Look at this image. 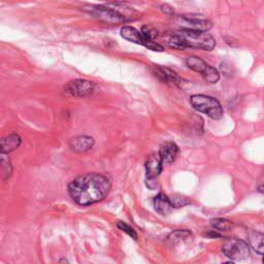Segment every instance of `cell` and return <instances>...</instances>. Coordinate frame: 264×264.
<instances>
[{
	"instance_id": "1",
	"label": "cell",
	"mask_w": 264,
	"mask_h": 264,
	"mask_svg": "<svg viewBox=\"0 0 264 264\" xmlns=\"http://www.w3.org/2000/svg\"><path fill=\"white\" fill-rule=\"evenodd\" d=\"M112 183L110 179L98 173L85 174L77 177L68 184L70 198L77 204L86 206L103 200L110 193Z\"/></svg>"
},
{
	"instance_id": "2",
	"label": "cell",
	"mask_w": 264,
	"mask_h": 264,
	"mask_svg": "<svg viewBox=\"0 0 264 264\" xmlns=\"http://www.w3.org/2000/svg\"><path fill=\"white\" fill-rule=\"evenodd\" d=\"M177 33L182 37L187 47H193V49H200L203 51H212L216 45L215 38L207 32L182 29Z\"/></svg>"
},
{
	"instance_id": "3",
	"label": "cell",
	"mask_w": 264,
	"mask_h": 264,
	"mask_svg": "<svg viewBox=\"0 0 264 264\" xmlns=\"http://www.w3.org/2000/svg\"><path fill=\"white\" fill-rule=\"evenodd\" d=\"M190 102L196 111L205 114L212 119L219 120L223 117V109L220 102L207 95H192Z\"/></svg>"
},
{
	"instance_id": "4",
	"label": "cell",
	"mask_w": 264,
	"mask_h": 264,
	"mask_svg": "<svg viewBox=\"0 0 264 264\" xmlns=\"http://www.w3.org/2000/svg\"><path fill=\"white\" fill-rule=\"evenodd\" d=\"M186 64L190 69L200 74L207 83L215 84V83H217L220 79L219 71L215 67L208 65L205 61H203L202 59H200L198 57H195V56L188 57L186 59Z\"/></svg>"
},
{
	"instance_id": "5",
	"label": "cell",
	"mask_w": 264,
	"mask_h": 264,
	"mask_svg": "<svg viewBox=\"0 0 264 264\" xmlns=\"http://www.w3.org/2000/svg\"><path fill=\"white\" fill-rule=\"evenodd\" d=\"M222 251L229 259L242 261L249 257L250 248L248 244L238 238H228L222 246Z\"/></svg>"
},
{
	"instance_id": "6",
	"label": "cell",
	"mask_w": 264,
	"mask_h": 264,
	"mask_svg": "<svg viewBox=\"0 0 264 264\" xmlns=\"http://www.w3.org/2000/svg\"><path fill=\"white\" fill-rule=\"evenodd\" d=\"M85 11L96 19L110 24H120L128 21V19L120 12L103 6H88Z\"/></svg>"
},
{
	"instance_id": "7",
	"label": "cell",
	"mask_w": 264,
	"mask_h": 264,
	"mask_svg": "<svg viewBox=\"0 0 264 264\" xmlns=\"http://www.w3.org/2000/svg\"><path fill=\"white\" fill-rule=\"evenodd\" d=\"M94 90L95 84L93 82L81 79L71 81L64 87L65 93L70 96H75V97H85V96L92 94Z\"/></svg>"
},
{
	"instance_id": "8",
	"label": "cell",
	"mask_w": 264,
	"mask_h": 264,
	"mask_svg": "<svg viewBox=\"0 0 264 264\" xmlns=\"http://www.w3.org/2000/svg\"><path fill=\"white\" fill-rule=\"evenodd\" d=\"M178 23L182 26L183 29L191 31L206 32L212 28V23L208 20L196 17L183 16L179 18Z\"/></svg>"
},
{
	"instance_id": "9",
	"label": "cell",
	"mask_w": 264,
	"mask_h": 264,
	"mask_svg": "<svg viewBox=\"0 0 264 264\" xmlns=\"http://www.w3.org/2000/svg\"><path fill=\"white\" fill-rule=\"evenodd\" d=\"M153 74L163 83L172 86H180L182 79L173 69L164 66H155Z\"/></svg>"
},
{
	"instance_id": "10",
	"label": "cell",
	"mask_w": 264,
	"mask_h": 264,
	"mask_svg": "<svg viewBox=\"0 0 264 264\" xmlns=\"http://www.w3.org/2000/svg\"><path fill=\"white\" fill-rule=\"evenodd\" d=\"M94 138L87 135H80L71 138L69 141V148L76 153H84L91 150L94 146Z\"/></svg>"
},
{
	"instance_id": "11",
	"label": "cell",
	"mask_w": 264,
	"mask_h": 264,
	"mask_svg": "<svg viewBox=\"0 0 264 264\" xmlns=\"http://www.w3.org/2000/svg\"><path fill=\"white\" fill-rule=\"evenodd\" d=\"M162 159L159 153L152 154L146 162L147 179H157L162 172Z\"/></svg>"
},
{
	"instance_id": "12",
	"label": "cell",
	"mask_w": 264,
	"mask_h": 264,
	"mask_svg": "<svg viewBox=\"0 0 264 264\" xmlns=\"http://www.w3.org/2000/svg\"><path fill=\"white\" fill-rule=\"evenodd\" d=\"M179 154V148L175 142H165L159 151V155L162 159L163 164L173 163Z\"/></svg>"
},
{
	"instance_id": "13",
	"label": "cell",
	"mask_w": 264,
	"mask_h": 264,
	"mask_svg": "<svg viewBox=\"0 0 264 264\" xmlns=\"http://www.w3.org/2000/svg\"><path fill=\"white\" fill-rule=\"evenodd\" d=\"M22 142V139L18 133H12L2 139L0 150L3 154H9L17 150Z\"/></svg>"
},
{
	"instance_id": "14",
	"label": "cell",
	"mask_w": 264,
	"mask_h": 264,
	"mask_svg": "<svg viewBox=\"0 0 264 264\" xmlns=\"http://www.w3.org/2000/svg\"><path fill=\"white\" fill-rule=\"evenodd\" d=\"M121 35L123 38L134 42L136 44H140V45H145L147 44L148 40L143 37V35L141 34V32H139L137 29H135L134 27H130V26H124L121 29Z\"/></svg>"
},
{
	"instance_id": "15",
	"label": "cell",
	"mask_w": 264,
	"mask_h": 264,
	"mask_svg": "<svg viewBox=\"0 0 264 264\" xmlns=\"http://www.w3.org/2000/svg\"><path fill=\"white\" fill-rule=\"evenodd\" d=\"M154 206L157 213H159L162 216H166L172 213L174 206L172 204L171 198L167 197L163 193H159L155 198H154Z\"/></svg>"
},
{
	"instance_id": "16",
	"label": "cell",
	"mask_w": 264,
	"mask_h": 264,
	"mask_svg": "<svg viewBox=\"0 0 264 264\" xmlns=\"http://www.w3.org/2000/svg\"><path fill=\"white\" fill-rule=\"evenodd\" d=\"M249 242L251 247L257 253L264 256V233L259 231H252L249 234Z\"/></svg>"
},
{
	"instance_id": "17",
	"label": "cell",
	"mask_w": 264,
	"mask_h": 264,
	"mask_svg": "<svg viewBox=\"0 0 264 264\" xmlns=\"http://www.w3.org/2000/svg\"><path fill=\"white\" fill-rule=\"evenodd\" d=\"M164 40H165V43L169 45L170 47H172V49H175V50H185V49H187V46H186L184 40L182 39V37L178 33L165 35Z\"/></svg>"
},
{
	"instance_id": "18",
	"label": "cell",
	"mask_w": 264,
	"mask_h": 264,
	"mask_svg": "<svg viewBox=\"0 0 264 264\" xmlns=\"http://www.w3.org/2000/svg\"><path fill=\"white\" fill-rule=\"evenodd\" d=\"M2 174H3V179L5 181L10 179L13 174V166H12L11 159L8 157V154H3V153H2Z\"/></svg>"
},
{
	"instance_id": "19",
	"label": "cell",
	"mask_w": 264,
	"mask_h": 264,
	"mask_svg": "<svg viewBox=\"0 0 264 264\" xmlns=\"http://www.w3.org/2000/svg\"><path fill=\"white\" fill-rule=\"evenodd\" d=\"M191 236V233L187 230H177L173 233H171V235L167 238V241L169 243H171L172 245H176L180 242H182L183 239H187Z\"/></svg>"
},
{
	"instance_id": "20",
	"label": "cell",
	"mask_w": 264,
	"mask_h": 264,
	"mask_svg": "<svg viewBox=\"0 0 264 264\" xmlns=\"http://www.w3.org/2000/svg\"><path fill=\"white\" fill-rule=\"evenodd\" d=\"M212 225L218 230L221 231H226V230H230L233 227V223L227 219H223V218H216L213 219L210 221Z\"/></svg>"
},
{
	"instance_id": "21",
	"label": "cell",
	"mask_w": 264,
	"mask_h": 264,
	"mask_svg": "<svg viewBox=\"0 0 264 264\" xmlns=\"http://www.w3.org/2000/svg\"><path fill=\"white\" fill-rule=\"evenodd\" d=\"M141 34L148 41H154V39L158 36V31L151 25H145L141 28Z\"/></svg>"
},
{
	"instance_id": "22",
	"label": "cell",
	"mask_w": 264,
	"mask_h": 264,
	"mask_svg": "<svg viewBox=\"0 0 264 264\" xmlns=\"http://www.w3.org/2000/svg\"><path fill=\"white\" fill-rule=\"evenodd\" d=\"M171 201H172L173 206L177 207V208L183 207V206H185V205L190 203V200L187 197H185L183 195H180V194L173 195V197L171 198Z\"/></svg>"
},
{
	"instance_id": "23",
	"label": "cell",
	"mask_w": 264,
	"mask_h": 264,
	"mask_svg": "<svg viewBox=\"0 0 264 264\" xmlns=\"http://www.w3.org/2000/svg\"><path fill=\"white\" fill-rule=\"evenodd\" d=\"M117 226L119 229H121L122 231H124L125 233H127L129 236H131L133 239H137V234L135 232V230L130 227L128 224H126L125 222H121V221H119L117 223Z\"/></svg>"
},
{
	"instance_id": "24",
	"label": "cell",
	"mask_w": 264,
	"mask_h": 264,
	"mask_svg": "<svg viewBox=\"0 0 264 264\" xmlns=\"http://www.w3.org/2000/svg\"><path fill=\"white\" fill-rule=\"evenodd\" d=\"M146 47H148L149 50H152L154 52H163L164 51V47L155 41H148L146 44Z\"/></svg>"
},
{
	"instance_id": "25",
	"label": "cell",
	"mask_w": 264,
	"mask_h": 264,
	"mask_svg": "<svg viewBox=\"0 0 264 264\" xmlns=\"http://www.w3.org/2000/svg\"><path fill=\"white\" fill-rule=\"evenodd\" d=\"M147 186H148L150 189H152V190H154L155 188H157V186H158L157 179H147Z\"/></svg>"
},
{
	"instance_id": "26",
	"label": "cell",
	"mask_w": 264,
	"mask_h": 264,
	"mask_svg": "<svg viewBox=\"0 0 264 264\" xmlns=\"http://www.w3.org/2000/svg\"><path fill=\"white\" fill-rule=\"evenodd\" d=\"M161 10L163 13L167 14V15H173L174 14V9L172 7H170L169 5H163L161 7Z\"/></svg>"
},
{
	"instance_id": "27",
	"label": "cell",
	"mask_w": 264,
	"mask_h": 264,
	"mask_svg": "<svg viewBox=\"0 0 264 264\" xmlns=\"http://www.w3.org/2000/svg\"><path fill=\"white\" fill-rule=\"evenodd\" d=\"M259 191L262 192V193H264V183L259 187Z\"/></svg>"
},
{
	"instance_id": "28",
	"label": "cell",
	"mask_w": 264,
	"mask_h": 264,
	"mask_svg": "<svg viewBox=\"0 0 264 264\" xmlns=\"http://www.w3.org/2000/svg\"><path fill=\"white\" fill-rule=\"evenodd\" d=\"M222 264H234V263H233V262H230V261H229V262H225V263H222Z\"/></svg>"
},
{
	"instance_id": "29",
	"label": "cell",
	"mask_w": 264,
	"mask_h": 264,
	"mask_svg": "<svg viewBox=\"0 0 264 264\" xmlns=\"http://www.w3.org/2000/svg\"><path fill=\"white\" fill-rule=\"evenodd\" d=\"M263 264H264V257H263Z\"/></svg>"
}]
</instances>
